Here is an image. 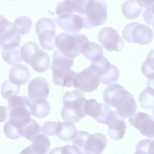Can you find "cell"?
I'll use <instances>...</instances> for the list:
<instances>
[{
  "label": "cell",
  "instance_id": "obj_1",
  "mask_svg": "<svg viewBox=\"0 0 154 154\" xmlns=\"http://www.w3.org/2000/svg\"><path fill=\"white\" fill-rule=\"evenodd\" d=\"M7 122L20 133L30 122L32 102L29 97L14 95L8 100Z\"/></svg>",
  "mask_w": 154,
  "mask_h": 154
},
{
  "label": "cell",
  "instance_id": "obj_2",
  "mask_svg": "<svg viewBox=\"0 0 154 154\" xmlns=\"http://www.w3.org/2000/svg\"><path fill=\"white\" fill-rule=\"evenodd\" d=\"M86 100L84 94L79 90L66 92L63 97L61 113L63 121L76 123L86 116L83 106Z\"/></svg>",
  "mask_w": 154,
  "mask_h": 154
},
{
  "label": "cell",
  "instance_id": "obj_3",
  "mask_svg": "<svg viewBox=\"0 0 154 154\" xmlns=\"http://www.w3.org/2000/svg\"><path fill=\"white\" fill-rule=\"evenodd\" d=\"M89 41L86 36L82 34L63 32L57 35L55 45L63 55L74 58L82 54V47Z\"/></svg>",
  "mask_w": 154,
  "mask_h": 154
},
{
  "label": "cell",
  "instance_id": "obj_4",
  "mask_svg": "<svg viewBox=\"0 0 154 154\" xmlns=\"http://www.w3.org/2000/svg\"><path fill=\"white\" fill-rule=\"evenodd\" d=\"M75 1L71 0L57 14L54 20L67 32L76 33L85 28V22L80 14L75 10Z\"/></svg>",
  "mask_w": 154,
  "mask_h": 154
},
{
  "label": "cell",
  "instance_id": "obj_5",
  "mask_svg": "<svg viewBox=\"0 0 154 154\" xmlns=\"http://www.w3.org/2000/svg\"><path fill=\"white\" fill-rule=\"evenodd\" d=\"M86 28L91 29L104 23L107 18V7L104 0H85Z\"/></svg>",
  "mask_w": 154,
  "mask_h": 154
},
{
  "label": "cell",
  "instance_id": "obj_6",
  "mask_svg": "<svg viewBox=\"0 0 154 154\" xmlns=\"http://www.w3.org/2000/svg\"><path fill=\"white\" fill-rule=\"evenodd\" d=\"M122 34L126 42L142 45L149 44L153 37V31L149 26L137 22H130L126 25Z\"/></svg>",
  "mask_w": 154,
  "mask_h": 154
},
{
  "label": "cell",
  "instance_id": "obj_7",
  "mask_svg": "<svg viewBox=\"0 0 154 154\" xmlns=\"http://www.w3.org/2000/svg\"><path fill=\"white\" fill-rule=\"evenodd\" d=\"M35 29L43 49L51 50L56 48V25L51 19L46 17L40 19L35 23Z\"/></svg>",
  "mask_w": 154,
  "mask_h": 154
},
{
  "label": "cell",
  "instance_id": "obj_8",
  "mask_svg": "<svg viewBox=\"0 0 154 154\" xmlns=\"http://www.w3.org/2000/svg\"><path fill=\"white\" fill-rule=\"evenodd\" d=\"M74 62V58L64 56L58 50L54 51L51 70L53 81L55 85L63 86L64 79L72 70Z\"/></svg>",
  "mask_w": 154,
  "mask_h": 154
},
{
  "label": "cell",
  "instance_id": "obj_9",
  "mask_svg": "<svg viewBox=\"0 0 154 154\" xmlns=\"http://www.w3.org/2000/svg\"><path fill=\"white\" fill-rule=\"evenodd\" d=\"M90 68L99 77L100 82L105 85H110L117 82L119 71L103 57L100 60L92 62Z\"/></svg>",
  "mask_w": 154,
  "mask_h": 154
},
{
  "label": "cell",
  "instance_id": "obj_10",
  "mask_svg": "<svg viewBox=\"0 0 154 154\" xmlns=\"http://www.w3.org/2000/svg\"><path fill=\"white\" fill-rule=\"evenodd\" d=\"M100 82L99 77L88 66L79 72H75L73 87L82 92L89 93L95 90Z\"/></svg>",
  "mask_w": 154,
  "mask_h": 154
},
{
  "label": "cell",
  "instance_id": "obj_11",
  "mask_svg": "<svg viewBox=\"0 0 154 154\" xmlns=\"http://www.w3.org/2000/svg\"><path fill=\"white\" fill-rule=\"evenodd\" d=\"M14 23L0 15V45L3 49H9L20 45L21 36L15 30Z\"/></svg>",
  "mask_w": 154,
  "mask_h": 154
},
{
  "label": "cell",
  "instance_id": "obj_12",
  "mask_svg": "<svg viewBox=\"0 0 154 154\" xmlns=\"http://www.w3.org/2000/svg\"><path fill=\"white\" fill-rule=\"evenodd\" d=\"M112 107L120 117L125 119L134 115L137 111V104L133 95L125 89L115 99Z\"/></svg>",
  "mask_w": 154,
  "mask_h": 154
},
{
  "label": "cell",
  "instance_id": "obj_13",
  "mask_svg": "<svg viewBox=\"0 0 154 154\" xmlns=\"http://www.w3.org/2000/svg\"><path fill=\"white\" fill-rule=\"evenodd\" d=\"M98 39L100 44L108 51L118 52L122 50L124 42L116 31L110 27L102 28L99 32Z\"/></svg>",
  "mask_w": 154,
  "mask_h": 154
},
{
  "label": "cell",
  "instance_id": "obj_14",
  "mask_svg": "<svg viewBox=\"0 0 154 154\" xmlns=\"http://www.w3.org/2000/svg\"><path fill=\"white\" fill-rule=\"evenodd\" d=\"M131 125L136 128L143 135L154 138V119L149 114L138 112L129 117Z\"/></svg>",
  "mask_w": 154,
  "mask_h": 154
},
{
  "label": "cell",
  "instance_id": "obj_15",
  "mask_svg": "<svg viewBox=\"0 0 154 154\" xmlns=\"http://www.w3.org/2000/svg\"><path fill=\"white\" fill-rule=\"evenodd\" d=\"M105 124L108 127V135L111 139L118 140L122 139L127 126L124 119L118 115L116 110H111L108 113Z\"/></svg>",
  "mask_w": 154,
  "mask_h": 154
},
{
  "label": "cell",
  "instance_id": "obj_16",
  "mask_svg": "<svg viewBox=\"0 0 154 154\" xmlns=\"http://www.w3.org/2000/svg\"><path fill=\"white\" fill-rule=\"evenodd\" d=\"M85 115L91 116L99 123L105 124V120L110 107L104 103H99L94 99L86 100L83 106Z\"/></svg>",
  "mask_w": 154,
  "mask_h": 154
},
{
  "label": "cell",
  "instance_id": "obj_17",
  "mask_svg": "<svg viewBox=\"0 0 154 154\" xmlns=\"http://www.w3.org/2000/svg\"><path fill=\"white\" fill-rule=\"evenodd\" d=\"M49 91V85L47 80L38 77L32 79L29 83L28 97L32 102L39 99L47 100Z\"/></svg>",
  "mask_w": 154,
  "mask_h": 154
},
{
  "label": "cell",
  "instance_id": "obj_18",
  "mask_svg": "<svg viewBox=\"0 0 154 154\" xmlns=\"http://www.w3.org/2000/svg\"><path fill=\"white\" fill-rule=\"evenodd\" d=\"M153 0H127L122 4V11L127 18L134 19L142 14L144 8L149 5Z\"/></svg>",
  "mask_w": 154,
  "mask_h": 154
},
{
  "label": "cell",
  "instance_id": "obj_19",
  "mask_svg": "<svg viewBox=\"0 0 154 154\" xmlns=\"http://www.w3.org/2000/svg\"><path fill=\"white\" fill-rule=\"evenodd\" d=\"M107 142L106 137L101 133L90 134L86 142L84 151L89 154H101Z\"/></svg>",
  "mask_w": 154,
  "mask_h": 154
},
{
  "label": "cell",
  "instance_id": "obj_20",
  "mask_svg": "<svg viewBox=\"0 0 154 154\" xmlns=\"http://www.w3.org/2000/svg\"><path fill=\"white\" fill-rule=\"evenodd\" d=\"M30 76L29 71L27 66L18 64L11 68L9 72V79L14 84L20 86L27 83Z\"/></svg>",
  "mask_w": 154,
  "mask_h": 154
},
{
  "label": "cell",
  "instance_id": "obj_21",
  "mask_svg": "<svg viewBox=\"0 0 154 154\" xmlns=\"http://www.w3.org/2000/svg\"><path fill=\"white\" fill-rule=\"evenodd\" d=\"M50 63V58L48 54L40 49L32 55L28 64L35 71L42 72L49 68Z\"/></svg>",
  "mask_w": 154,
  "mask_h": 154
},
{
  "label": "cell",
  "instance_id": "obj_22",
  "mask_svg": "<svg viewBox=\"0 0 154 154\" xmlns=\"http://www.w3.org/2000/svg\"><path fill=\"white\" fill-rule=\"evenodd\" d=\"M77 131L74 123L69 122H57L56 134L60 139L64 141H69L73 139Z\"/></svg>",
  "mask_w": 154,
  "mask_h": 154
},
{
  "label": "cell",
  "instance_id": "obj_23",
  "mask_svg": "<svg viewBox=\"0 0 154 154\" xmlns=\"http://www.w3.org/2000/svg\"><path fill=\"white\" fill-rule=\"evenodd\" d=\"M82 53L92 62L99 60L103 57V48L98 44L92 42H88L82 47Z\"/></svg>",
  "mask_w": 154,
  "mask_h": 154
},
{
  "label": "cell",
  "instance_id": "obj_24",
  "mask_svg": "<svg viewBox=\"0 0 154 154\" xmlns=\"http://www.w3.org/2000/svg\"><path fill=\"white\" fill-rule=\"evenodd\" d=\"M51 110V106L46 99H42L32 102L31 107V115L38 119L47 117Z\"/></svg>",
  "mask_w": 154,
  "mask_h": 154
},
{
  "label": "cell",
  "instance_id": "obj_25",
  "mask_svg": "<svg viewBox=\"0 0 154 154\" xmlns=\"http://www.w3.org/2000/svg\"><path fill=\"white\" fill-rule=\"evenodd\" d=\"M21 45L9 49L2 48L3 59L7 63L11 65L20 64L23 61L21 54Z\"/></svg>",
  "mask_w": 154,
  "mask_h": 154
},
{
  "label": "cell",
  "instance_id": "obj_26",
  "mask_svg": "<svg viewBox=\"0 0 154 154\" xmlns=\"http://www.w3.org/2000/svg\"><path fill=\"white\" fill-rule=\"evenodd\" d=\"M32 142L33 148L39 154H46L50 149V141L43 132L35 136Z\"/></svg>",
  "mask_w": 154,
  "mask_h": 154
},
{
  "label": "cell",
  "instance_id": "obj_27",
  "mask_svg": "<svg viewBox=\"0 0 154 154\" xmlns=\"http://www.w3.org/2000/svg\"><path fill=\"white\" fill-rule=\"evenodd\" d=\"M138 101L143 109H150L154 107V89L150 87L146 88L140 94Z\"/></svg>",
  "mask_w": 154,
  "mask_h": 154
},
{
  "label": "cell",
  "instance_id": "obj_28",
  "mask_svg": "<svg viewBox=\"0 0 154 154\" xmlns=\"http://www.w3.org/2000/svg\"><path fill=\"white\" fill-rule=\"evenodd\" d=\"M42 132L41 126L34 119L32 118L29 122L22 129L20 134L21 136L32 142L35 136Z\"/></svg>",
  "mask_w": 154,
  "mask_h": 154
},
{
  "label": "cell",
  "instance_id": "obj_29",
  "mask_svg": "<svg viewBox=\"0 0 154 154\" xmlns=\"http://www.w3.org/2000/svg\"><path fill=\"white\" fill-rule=\"evenodd\" d=\"M13 25L15 30L19 34L24 35L30 31L32 23L31 20L28 17L21 16L15 19Z\"/></svg>",
  "mask_w": 154,
  "mask_h": 154
},
{
  "label": "cell",
  "instance_id": "obj_30",
  "mask_svg": "<svg viewBox=\"0 0 154 154\" xmlns=\"http://www.w3.org/2000/svg\"><path fill=\"white\" fill-rule=\"evenodd\" d=\"M141 71L148 79H154V49L148 53L142 65Z\"/></svg>",
  "mask_w": 154,
  "mask_h": 154
},
{
  "label": "cell",
  "instance_id": "obj_31",
  "mask_svg": "<svg viewBox=\"0 0 154 154\" xmlns=\"http://www.w3.org/2000/svg\"><path fill=\"white\" fill-rule=\"evenodd\" d=\"M20 86L17 85L9 79L5 80L1 86V94L4 98L8 100L14 95H17L20 92Z\"/></svg>",
  "mask_w": 154,
  "mask_h": 154
},
{
  "label": "cell",
  "instance_id": "obj_32",
  "mask_svg": "<svg viewBox=\"0 0 154 154\" xmlns=\"http://www.w3.org/2000/svg\"><path fill=\"white\" fill-rule=\"evenodd\" d=\"M40 49L38 45L34 42L29 41L25 43L21 49V56L23 60L28 64L32 55Z\"/></svg>",
  "mask_w": 154,
  "mask_h": 154
},
{
  "label": "cell",
  "instance_id": "obj_33",
  "mask_svg": "<svg viewBox=\"0 0 154 154\" xmlns=\"http://www.w3.org/2000/svg\"><path fill=\"white\" fill-rule=\"evenodd\" d=\"M136 151L142 154H154V140L143 139L138 141L136 146Z\"/></svg>",
  "mask_w": 154,
  "mask_h": 154
},
{
  "label": "cell",
  "instance_id": "obj_34",
  "mask_svg": "<svg viewBox=\"0 0 154 154\" xmlns=\"http://www.w3.org/2000/svg\"><path fill=\"white\" fill-rule=\"evenodd\" d=\"M90 134L88 132L79 131L72 140V143L82 152H84V149L86 142Z\"/></svg>",
  "mask_w": 154,
  "mask_h": 154
},
{
  "label": "cell",
  "instance_id": "obj_35",
  "mask_svg": "<svg viewBox=\"0 0 154 154\" xmlns=\"http://www.w3.org/2000/svg\"><path fill=\"white\" fill-rule=\"evenodd\" d=\"M143 16L146 23L152 26L154 30V0L143 11Z\"/></svg>",
  "mask_w": 154,
  "mask_h": 154
},
{
  "label": "cell",
  "instance_id": "obj_36",
  "mask_svg": "<svg viewBox=\"0 0 154 154\" xmlns=\"http://www.w3.org/2000/svg\"><path fill=\"white\" fill-rule=\"evenodd\" d=\"M57 122L48 121L45 122L42 127L43 132L48 136L56 135Z\"/></svg>",
  "mask_w": 154,
  "mask_h": 154
},
{
  "label": "cell",
  "instance_id": "obj_37",
  "mask_svg": "<svg viewBox=\"0 0 154 154\" xmlns=\"http://www.w3.org/2000/svg\"><path fill=\"white\" fill-rule=\"evenodd\" d=\"M59 154H78L81 152L77 147L73 145L67 144L62 147H58Z\"/></svg>",
  "mask_w": 154,
  "mask_h": 154
},
{
  "label": "cell",
  "instance_id": "obj_38",
  "mask_svg": "<svg viewBox=\"0 0 154 154\" xmlns=\"http://www.w3.org/2000/svg\"><path fill=\"white\" fill-rule=\"evenodd\" d=\"M20 154H39L33 148L32 144L28 146L23 149Z\"/></svg>",
  "mask_w": 154,
  "mask_h": 154
},
{
  "label": "cell",
  "instance_id": "obj_39",
  "mask_svg": "<svg viewBox=\"0 0 154 154\" xmlns=\"http://www.w3.org/2000/svg\"><path fill=\"white\" fill-rule=\"evenodd\" d=\"M147 85V86L151 87L154 89V79H148Z\"/></svg>",
  "mask_w": 154,
  "mask_h": 154
},
{
  "label": "cell",
  "instance_id": "obj_40",
  "mask_svg": "<svg viewBox=\"0 0 154 154\" xmlns=\"http://www.w3.org/2000/svg\"><path fill=\"white\" fill-rule=\"evenodd\" d=\"M133 154H142L138 151H136Z\"/></svg>",
  "mask_w": 154,
  "mask_h": 154
},
{
  "label": "cell",
  "instance_id": "obj_41",
  "mask_svg": "<svg viewBox=\"0 0 154 154\" xmlns=\"http://www.w3.org/2000/svg\"><path fill=\"white\" fill-rule=\"evenodd\" d=\"M78 154H89L88 153H87L85 152H81L79 153Z\"/></svg>",
  "mask_w": 154,
  "mask_h": 154
},
{
  "label": "cell",
  "instance_id": "obj_42",
  "mask_svg": "<svg viewBox=\"0 0 154 154\" xmlns=\"http://www.w3.org/2000/svg\"><path fill=\"white\" fill-rule=\"evenodd\" d=\"M152 113H153V115L154 118V107H153V110H152Z\"/></svg>",
  "mask_w": 154,
  "mask_h": 154
}]
</instances>
